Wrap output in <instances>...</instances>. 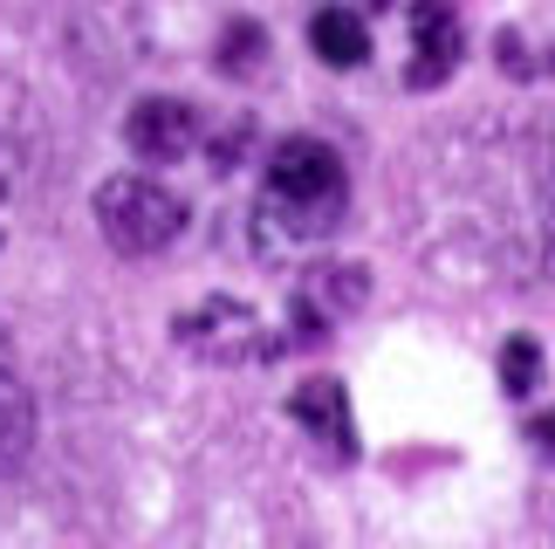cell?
<instances>
[{"instance_id":"6da1fadb","label":"cell","mask_w":555,"mask_h":549,"mask_svg":"<svg viewBox=\"0 0 555 549\" xmlns=\"http://www.w3.org/2000/svg\"><path fill=\"white\" fill-rule=\"evenodd\" d=\"M350 206V173L336 158V144L323 138H282L261 179V241L295 247V241H323L330 227H344Z\"/></svg>"},{"instance_id":"7a4b0ae2","label":"cell","mask_w":555,"mask_h":549,"mask_svg":"<svg viewBox=\"0 0 555 549\" xmlns=\"http://www.w3.org/2000/svg\"><path fill=\"white\" fill-rule=\"evenodd\" d=\"M96 227L117 255H165L179 234H185V200L158 179H103L96 186Z\"/></svg>"},{"instance_id":"3957f363","label":"cell","mask_w":555,"mask_h":549,"mask_svg":"<svg viewBox=\"0 0 555 549\" xmlns=\"http://www.w3.org/2000/svg\"><path fill=\"white\" fill-rule=\"evenodd\" d=\"M172 336L192 357H206V365H261V357L274 350L268 323L241 303V295H206L199 309H185L172 323Z\"/></svg>"},{"instance_id":"277c9868","label":"cell","mask_w":555,"mask_h":549,"mask_svg":"<svg viewBox=\"0 0 555 549\" xmlns=\"http://www.w3.org/2000/svg\"><path fill=\"white\" fill-rule=\"evenodd\" d=\"M124 144L144 158V165H179L192 144H199V111L179 97H144L131 103V117H124Z\"/></svg>"},{"instance_id":"5b68a950","label":"cell","mask_w":555,"mask_h":549,"mask_svg":"<svg viewBox=\"0 0 555 549\" xmlns=\"http://www.w3.org/2000/svg\"><path fill=\"white\" fill-rule=\"evenodd\" d=\"M364 295H371L364 268H350V261L344 268H309L302 289H295V336H302V344H323V336L344 323Z\"/></svg>"},{"instance_id":"8992f818","label":"cell","mask_w":555,"mask_h":549,"mask_svg":"<svg viewBox=\"0 0 555 549\" xmlns=\"http://www.w3.org/2000/svg\"><path fill=\"white\" fill-rule=\"evenodd\" d=\"M288 412H295V426H309L323 447L336 454H350L357 447V419H350V392L336 385V378H302L288 398Z\"/></svg>"},{"instance_id":"52a82bcc","label":"cell","mask_w":555,"mask_h":549,"mask_svg":"<svg viewBox=\"0 0 555 549\" xmlns=\"http://www.w3.org/2000/svg\"><path fill=\"white\" fill-rule=\"evenodd\" d=\"M412 41H418L412 82L453 76V62H460V14L446 8V0H412Z\"/></svg>"},{"instance_id":"ba28073f","label":"cell","mask_w":555,"mask_h":549,"mask_svg":"<svg viewBox=\"0 0 555 549\" xmlns=\"http://www.w3.org/2000/svg\"><path fill=\"white\" fill-rule=\"evenodd\" d=\"M28 439H35V398H28V385H21V365H14L8 330H0V474L21 468Z\"/></svg>"},{"instance_id":"9c48e42d","label":"cell","mask_w":555,"mask_h":549,"mask_svg":"<svg viewBox=\"0 0 555 549\" xmlns=\"http://www.w3.org/2000/svg\"><path fill=\"white\" fill-rule=\"evenodd\" d=\"M309 49L323 55L330 69H357V62L371 55V28H364L350 8H315V21H309Z\"/></svg>"},{"instance_id":"30bf717a","label":"cell","mask_w":555,"mask_h":549,"mask_svg":"<svg viewBox=\"0 0 555 549\" xmlns=\"http://www.w3.org/2000/svg\"><path fill=\"white\" fill-rule=\"evenodd\" d=\"M535 385H542V350H535V336H515V344L501 350V392L528 398Z\"/></svg>"},{"instance_id":"8fae6325","label":"cell","mask_w":555,"mask_h":549,"mask_svg":"<svg viewBox=\"0 0 555 549\" xmlns=\"http://www.w3.org/2000/svg\"><path fill=\"white\" fill-rule=\"evenodd\" d=\"M542 234H548V255H555V144L542 158Z\"/></svg>"},{"instance_id":"7c38bea8","label":"cell","mask_w":555,"mask_h":549,"mask_svg":"<svg viewBox=\"0 0 555 549\" xmlns=\"http://www.w3.org/2000/svg\"><path fill=\"white\" fill-rule=\"evenodd\" d=\"M528 447H535L542 460H555V412H535V419H528Z\"/></svg>"}]
</instances>
